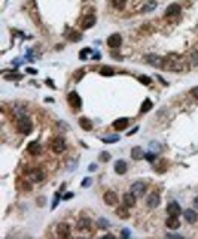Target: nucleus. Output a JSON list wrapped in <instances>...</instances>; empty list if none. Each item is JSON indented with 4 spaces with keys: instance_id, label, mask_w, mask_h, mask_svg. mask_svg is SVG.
Masks as SVG:
<instances>
[{
    "instance_id": "obj_10",
    "label": "nucleus",
    "mask_w": 198,
    "mask_h": 239,
    "mask_svg": "<svg viewBox=\"0 0 198 239\" xmlns=\"http://www.w3.org/2000/svg\"><path fill=\"white\" fill-rule=\"evenodd\" d=\"M165 224H167V227H168V229L176 230V229H179V227H180V220H179V217H176V215H170V217L167 218Z\"/></svg>"
},
{
    "instance_id": "obj_22",
    "label": "nucleus",
    "mask_w": 198,
    "mask_h": 239,
    "mask_svg": "<svg viewBox=\"0 0 198 239\" xmlns=\"http://www.w3.org/2000/svg\"><path fill=\"white\" fill-rule=\"evenodd\" d=\"M79 125H81L84 130H87V131L93 130V122H91V120L85 118V117H82V118L79 120Z\"/></svg>"
},
{
    "instance_id": "obj_28",
    "label": "nucleus",
    "mask_w": 198,
    "mask_h": 239,
    "mask_svg": "<svg viewBox=\"0 0 198 239\" xmlns=\"http://www.w3.org/2000/svg\"><path fill=\"white\" fill-rule=\"evenodd\" d=\"M189 63L192 66H198V51H194L191 55H189Z\"/></svg>"
},
{
    "instance_id": "obj_43",
    "label": "nucleus",
    "mask_w": 198,
    "mask_h": 239,
    "mask_svg": "<svg viewBox=\"0 0 198 239\" xmlns=\"http://www.w3.org/2000/svg\"><path fill=\"white\" fill-rule=\"evenodd\" d=\"M194 206H195V208L198 209V196L195 197V199H194Z\"/></svg>"
},
{
    "instance_id": "obj_11",
    "label": "nucleus",
    "mask_w": 198,
    "mask_h": 239,
    "mask_svg": "<svg viewBox=\"0 0 198 239\" xmlns=\"http://www.w3.org/2000/svg\"><path fill=\"white\" fill-rule=\"evenodd\" d=\"M167 212L170 214V215H180V212H182V208H180V205L177 203V202H171V203H168V206H167Z\"/></svg>"
},
{
    "instance_id": "obj_30",
    "label": "nucleus",
    "mask_w": 198,
    "mask_h": 239,
    "mask_svg": "<svg viewBox=\"0 0 198 239\" xmlns=\"http://www.w3.org/2000/svg\"><path fill=\"white\" fill-rule=\"evenodd\" d=\"M139 81H140L143 85H149V84H151V78L146 76V75H140V76H139Z\"/></svg>"
},
{
    "instance_id": "obj_9",
    "label": "nucleus",
    "mask_w": 198,
    "mask_h": 239,
    "mask_svg": "<svg viewBox=\"0 0 198 239\" xmlns=\"http://www.w3.org/2000/svg\"><path fill=\"white\" fill-rule=\"evenodd\" d=\"M57 235L60 238H69L70 236V226L66 223H60L57 227Z\"/></svg>"
},
{
    "instance_id": "obj_18",
    "label": "nucleus",
    "mask_w": 198,
    "mask_h": 239,
    "mask_svg": "<svg viewBox=\"0 0 198 239\" xmlns=\"http://www.w3.org/2000/svg\"><path fill=\"white\" fill-rule=\"evenodd\" d=\"M183 217H185V220L189 223V224H194L195 221H197V212L195 211H192V209H186L185 212H183Z\"/></svg>"
},
{
    "instance_id": "obj_41",
    "label": "nucleus",
    "mask_w": 198,
    "mask_h": 239,
    "mask_svg": "<svg viewBox=\"0 0 198 239\" xmlns=\"http://www.w3.org/2000/svg\"><path fill=\"white\" fill-rule=\"evenodd\" d=\"M96 169H97V164H94V163H91V164H90V170H91V172H94Z\"/></svg>"
},
{
    "instance_id": "obj_38",
    "label": "nucleus",
    "mask_w": 198,
    "mask_h": 239,
    "mask_svg": "<svg viewBox=\"0 0 198 239\" xmlns=\"http://www.w3.org/2000/svg\"><path fill=\"white\" fill-rule=\"evenodd\" d=\"M21 75H6V79H19Z\"/></svg>"
},
{
    "instance_id": "obj_25",
    "label": "nucleus",
    "mask_w": 198,
    "mask_h": 239,
    "mask_svg": "<svg viewBox=\"0 0 198 239\" xmlns=\"http://www.w3.org/2000/svg\"><path fill=\"white\" fill-rule=\"evenodd\" d=\"M100 73H101L103 76H113V75H115V70H113L112 67H109V66H103V67L100 69Z\"/></svg>"
},
{
    "instance_id": "obj_31",
    "label": "nucleus",
    "mask_w": 198,
    "mask_h": 239,
    "mask_svg": "<svg viewBox=\"0 0 198 239\" xmlns=\"http://www.w3.org/2000/svg\"><path fill=\"white\" fill-rule=\"evenodd\" d=\"M99 226L101 227V229H109L110 223H109L106 218H99Z\"/></svg>"
},
{
    "instance_id": "obj_37",
    "label": "nucleus",
    "mask_w": 198,
    "mask_h": 239,
    "mask_svg": "<svg viewBox=\"0 0 198 239\" xmlns=\"http://www.w3.org/2000/svg\"><path fill=\"white\" fill-rule=\"evenodd\" d=\"M191 94H192L195 99H198V87H194V88L191 90Z\"/></svg>"
},
{
    "instance_id": "obj_39",
    "label": "nucleus",
    "mask_w": 198,
    "mask_h": 239,
    "mask_svg": "<svg viewBox=\"0 0 198 239\" xmlns=\"http://www.w3.org/2000/svg\"><path fill=\"white\" fill-rule=\"evenodd\" d=\"M151 149H152V151H159V146L156 145V142H152V143H151Z\"/></svg>"
},
{
    "instance_id": "obj_3",
    "label": "nucleus",
    "mask_w": 198,
    "mask_h": 239,
    "mask_svg": "<svg viewBox=\"0 0 198 239\" xmlns=\"http://www.w3.org/2000/svg\"><path fill=\"white\" fill-rule=\"evenodd\" d=\"M130 191H131L134 196H143L145 191H146V184H145L143 181H136V182L131 185Z\"/></svg>"
},
{
    "instance_id": "obj_40",
    "label": "nucleus",
    "mask_w": 198,
    "mask_h": 239,
    "mask_svg": "<svg viewBox=\"0 0 198 239\" xmlns=\"http://www.w3.org/2000/svg\"><path fill=\"white\" fill-rule=\"evenodd\" d=\"M27 72H28L30 75H36V73H37V70H34V69H31V67H28V69H27Z\"/></svg>"
},
{
    "instance_id": "obj_21",
    "label": "nucleus",
    "mask_w": 198,
    "mask_h": 239,
    "mask_svg": "<svg viewBox=\"0 0 198 239\" xmlns=\"http://www.w3.org/2000/svg\"><path fill=\"white\" fill-rule=\"evenodd\" d=\"M131 157H133L134 160H140V158H143V157H145L143 149H142L140 146H134V148H131Z\"/></svg>"
},
{
    "instance_id": "obj_26",
    "label": "nucleus",
    "mask_w": 198,
    "mask_h": 239,
    "mask_svg": "<svg viewBox=\"0 0 198 239\" xmlns=\"http://www.w3.org/2000/svg\"><path fill=\"white\" fill-rule=\"evenodd\" d=\"M151 108H152V102L149 100V99H146L143 103H142V108H140V112L143 114V112H148V111H151Z\"/></svg>"
},
{
    "instance_id": "obj_33",
    "label": "nucleus",
    "mask_w": 198,
    "mask_h": 239,
    "mask_svg": "<svg viewBox=\"0 0 198 239\" xmlns=\"http://www.w3.org/2000/svg\"><path fill=\"white\" fill-rule=\"evenodd\" d=\"M100 160H101V161H109V160H110V154H109V152H101Z\"/></svg>"
},
{
    "instance_id": "obj_2",
    "label": "nucleus",
    "mask_w": 198,
    "mask_h": 239,
    "mask_svg": "<svg viewBox=\"0 0 198 239\" xmlns=\"http://www.w3.org/2000/svg\"><path fill=\"white\" fill-rule=\"evenodd\" d=\"M67 100L70 103V106L75 109V111H79L81 106H82V100H81V96L76 93V91H70L69 96H67Z\"/></svg>"
},
{
    "instance_id": "obj_34",
    "label": "nucleus",
    "mask_w": 198,
    "mask_h": 239,
    "mask_svg": "<svg viewBox=\"0 0 198 239\" xmlns=\"http://www.w3.org/2000/svg\"><path fill=\"white\" fill-rule=\"evenodd\" d=\"M145 158H146V160H149V161H154V160L156 158V155H155V154L152 152V151H151V152H148V154H145Z\"/></svg>"
},
{
    "instance_id": "obj_14",
    "label": "nucleus",
    "mask_w": 198,
    "mask_h": 239,
    "mask_svg": "<svg viewBox=\"0 0 198 239\" xmlns=\"http://www.w3.org/2000/svg\"><path fill=\"white\" fill-rule=\"evenodd\" d=\"M122 202H124V205H125V206L133 208V206L136 205V196H134L133 193H125V194H124V197H122Z\"/></svg>"
},
{
    "instance_id": "obj_7",
    "label": "nucleus",
    "mask_w": 198,
    "mask_h": 239,
    "mask_svg": "<svg viewBox=\"0 0 198 239\" xmlns=\"http://www.w3.org/2000/svg\"><path fill=\"white\" fill-rule=\"evenodd\" d=\"M121 43H122V37H121V34H118V33H115V34H112V36L107 37V45H109L110 48H113V49L119 48Z\"/></svg>"
},
{
    "instance_id": "obj_8",
    "label": "nucleus",
    "mask_w": 198,
    "mask_h": 239,
    "mask_svg": "<svg viewBox=\"0 0 198 239\" xmlns=\"http://www.w3.org/2000/svg\"><path fill=\"white\" fill-rule=\"evenodd\" d=\"M103 199H104L106 205H109V206H115L118 203V196H116L115 191H106L104 196H103Z\"/></svg>"
},
{
    "instance_id": "obj_27",
    "label": "nucleus",
    "mask_w": 198,
    "mask_h": 239,
    "mask_svg": "<svg viewBox=\"0 0 198 239\" xmlns=\"http://www.w3.org/2000/svg\"><path fill=\"white\" fill-rule=\"evenodd\" d=\"M112 3H113V6L116 7V9H124L125 7V4H127V0H112Z\"/></svg>"
},
{
    "instance_id": "obj_32",
    "label": "nucleus",
    "mask_w": 198,
    "mask_h": 239,
    "mask_svg": "<svg viewBox=\"0 0 198 239\" xmlns=\"http://www.w3.org/2000/svg\"><path fill=\"white\" fill-rule=\"evenodd\" d=\"M116 140H119V136H109V137H104V139H103V142H106V143L116 142Z\"/></svg>"
},
{
    "instance_id": "obj_15",
    "label": "nucleus",
    "mask_w": 198,
    "mask_h": 239,
    "mask_svg": "<svg viewBox=\"0 0 198 239\" xmlns=\"http://www.w3.org/2000/svg\"><path fill=\"white\" fill-rule=\"evenodd\" d=\"M159 202H161V197H159L158 193H152V194L148 197V206H149V208H156V206L159 205Z\"/></svg>"
},
{
    "instance_id": "obj_13",
    "label": "nucleus",
    "mask_w": 198,
    "mask_h": 239,
    "mask_svg": "<svg viewBox=\"0 0 198 239\" xmlns=\"http://www.w3.org/2000/svg\"><path fill=\"white\" fill-rule=\"evenodd\" d=\"M94 24H96V16H94V15H87V16L82 19V24H81V25H82L84 30H88V28H91Z\"/></svg>"
},
{
    "instance_id": "obj_29",
    "label": "nucleus",
    "mask_w": 198,
    "mask_h": 239,
    "mask_svg": "<svg viewBox=\"0 0 198 239\" xmlns=\"http://www.w3.org/2000/svg\"><path fill=\"white\" fill-rule=\"evenodd\" d=\"M69 39H70L72 42H79V40H81V33H78V31H72V33H70V36H69Z\"/></svg>"
},
{
    "instance_id": "obj_4",
    "label": "nucleus",
    "mask_w": 198,
    "mask_h": 239,
    "mask_svg": "<svg viewBox=\"0 0 198 239\" xmlns=\"http://www.w3.org/2000/svg\"><path fill=\"white\" fill-rule=\"evenodd\" d=\"M66 149V140L63 137H55L52 140V151L55 154H61Z\"/></svg>"
},
{
    "instance_id": "obj_12",
    "label": "nucleus",
    "mask_w": 198,
    "mask_h": 239,
    "mask_svg": "<svg viewBox=\"0 0 198 239\" xmlns=\"http://www.w3.org/2000/svg\"><path fill=\"white\" fill-rule=\"evenodd\" d=\"M76 229H78L79 232H88V230L91 229V221H90L88 218H81V220L78 221Z\"/></svg>"
},
{
    "instance_id": "obj_36",
    "label": "nucleus",
    "mask_w": 198,
    "mask_h": 239,
    "mask_svg": "<svg viewBox=\"0 0 198 239\" xmlns=\"http://www.w3.org/2000/svg\"><path fill=\"white\" fill-rule=\"evenodd\" d=\"M91 184V178H85L84 181H82V187H88Z\"/></svg>"
},
{
    "instance_id": "obj_16",
    "label": "nucleus",
    "mask_w": 198,
    "mask_h": 239,
    "mask_svg": "<svg viewBox=\"0 0 198 239\" xmlns=\"http://www.w3.org/2000/svg\"><path fill=\"white\" fill-rule=\"evenodd\" d=\"M179 12H180V6L177 3H171L165 9V16H173V15H177Z\"/></svg>"
},
{
    "instance_id": "obj_20",
    "label": "nucleus",
    "mask_w": 198,
    "mask_h": 239,
    "mask_svg": "<svg viewBox=\"0 0 198 239\" xmlns=\"http://www.w3.org/2000/svg\"><path fill=\"white\" fill-rule=\"evenodd\" d=\"M113 127H115L116 130H124V128H127V127H128V118L116 120V121L113 122Z\"/></svg>"
},
{
    "instance_id": "obj_6",
    "label": "nucleus",
    "mask_w": 198,
    "mask_h": 239,
    "mask_svg": "<svg viewBox=\"0 0 198 239\" xmlns=\"http://www.w3.org/2000/svg\"><path fill=\"white\" fill-rule=\"evenodd\" d=\"M43 178H45V175H43V172L40 169H31L28 172V179L31 182H42Z\"/></svg>"
},
{
    "instance_id": "obj_23",
    "label": "nucleus",
    "mask_w": 198,
    "mask_h": 239,
    "mask_svg": "<svg viewBox=\"0 0 198 239\" xmlns=\"http://www.w3.org/2000/svg\"><path fill=\"white\" fill-rule=\"evenodd\" d=\"M127 208H128V206H125V205H124V206H119V208L116 209V215H118V217H121L122 220H127V218H128V215H130V212H128V209H127Z\"/></svg>"
},
{
    "instance_id": "obj_1",
    "label": "nucleus",
    "mask_w": 198,
    "mask_h": 239,
    "mask_svg": "<svg viewBox=\"0 0 198 239\" xmlns=\"http://www.w3.org/2000/svg\"><path fill=\"white\" fill-rule=\"evenodd\" d=\"M16 127H18V130H19L21 133H24V134H30V133H31V130H33V122H31V120L28 118V117L22 115V117H19V120H18Z\"/></svg>"
},
{
    "instance_id": "obj_5",
    "label": "nucleus",
    "mask_w": 198,
    "mask_h": 239,
    "mask_svg": "<svg viewBox=\"0 0 198 239\" xmlns=\"http://www.w3.org/2000/svg\"><path fill=\"white\" fill-rule=\"evenodd\" d=\"M146 61H148V64H151L154 67H161L164 64V60L159 55H156V54H148L146 55Z\"/></svg>"
},
{
    "instance_id": "obj_42",
    "label": "nucleus",
    "mask_w": 198,
    "mask_h": 239,
    "mask_svg": "<svg viewBox=\"0 0 198 239\" xmlns=\"http://www.w3.org/2000/svg\"><path fill=\"white\" fill-rule=\"evenodd\" d=\"M137 130H139V127H134V128H133L131 131H128V136H131V134H134V133H136Z\"/></svg>"
},
{
    "instance_id": "obj_35",
    "label": "nucleus",
    "mask_w": 198,
    "mask_h": 239,
    "mask_svg": "<svg viewBox=\"0 0 198 239\" xmlns=\"http://www.w3.org/2000/svg\"><path fill=\"white\" fill-rule=\"evenodd\" d=\"M88 52H91V49H90V48H85L84 51H81V54H79V57H81L82 60H85V58H87V54H88Z\"/></svg>"
},
{
    "instance_id": "obj_44",
    "label": "nucleus",
    "mask_w": 198,
    "mask_h": 239,
    "mask_svg": "<svg viewBox=\"0 0 198 239\" xmlns=\"http://www.w3.org/2000/svg\"><path fill=\"white\" fill-rule=\"evenodd\" d=\"M70 197H73V193H67V194L64 196V199H70Z\"/></svg>"
},
{
    "instance_id": "obj_24",
    "label": "nucleus",
    "mask_w": 198,
    "mask_h": 239,
    "mask_svg": "<svg viewBox=\"0 0 198 239\" xmlns=\"http://www.w3.org/2000/svg\"><path fill=\"white\" fill-rule=\"evenodd\" d=\"M155 7H156V1H155V0H149L146 4H143V9H142V10H143V12H152Z\"/></svg>"
},
{
    "instance_id": "obj_19",
    "label": "nucleus",
    "mask_w": 198,
    "mask_h": 239,
    "mask_svg": "<svg viewBox=\"0 0 198 239\" xmlns=\"http://www.w3.org/2000/svg\"><path fill=\"white\" fill-rule=\"evenodd\" d=\"M115 172L119 175H124L127 172V163L124 160H116L115 161Z\"/></svg>"
},
{
    "instance_id": "obj_17",
    "label": "nucleus",
    "mask_w": 198,
    "mask_h": 239,
    "mask_svg": "<svg viewBox=\"0 0 198 239\" xmlns=\"http://www.w3.org/2000/svg\"><path fill=\"white\" fill-rule=\"evenodd\" d=\"M27 151H28L31 155H39V154H40V151H42L40 143H37V142H30V143H28V146H27Z\"/></svg>"
}]
</instances>
